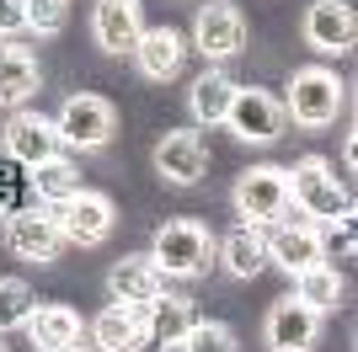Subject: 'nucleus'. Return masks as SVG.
Returning <instances> with one entry per match:
<instances>
[{
	"instance_id": "nucleus-32",
	"label": "nucleus",
	"mask_w": 358,
	"mask_h": 352,
	"mask_svg": "<svg viewBox=\"0 0 358 352\" xmlns=\"http://www.w3.org/2000/svg\"><path fill=\"white\" fill-rule=\"evenodd\" d=\"M0 352H11V347H6V342H0Z\"/></svg>"
},
{
	"instance_id": "nucleus-27",
	"label": "nucleus",
	"mask_w": 358,
	"mask_h": 352,
	"mask_svg": "<svg viewBox=\"0 0 358 352\" xmlns=\"http://www.w3.org/2000/svg\"><path fill=\"white\" fill-rule=\"evenodd\" d=\"M182 352H236V331L224 321H193V331L182 337Z\"/></svg>"
},
{
	"instance_id": "nucleus-6",
	"label": "nucleus",
	"mask_w": 358,
	"mask_h": 352,
	"mask_svg": "<svg viewBox=\"0 0 358 352\" xmlns=\"http://www.w3.org/2000/svg\"><path fill=\"white\" fill-rule=\"evenodd\" d=\"M54 224H59V235L70 246H102L107 235H113V224H118V208H113L107 192L80 187L75 198H64V203L54 208Z\"/></svg>"
},
{
	"instance_id": "nucleus-4",
	"label": "nucleus",
	"mask_w": 358,
	"mask_h": 352,
	"mask_svg": "<svg viewBox=\"0 0 358 352\" xmlns=\"http://www.w3.org/2000/svg\"><path fill=\"white\" fill-rule=\"evenodd\" d=\"M241 224H273L289 214V171L284 166H252L241 171L236 192H230Z\"/></svg>"
},
{
	"instance_id": "nucleus-26",
	"label": "nucleus",
	"mask_w": 358,
	"mask_h": 352,
	"mask_svg": "<svg viewBox=\"0 0 358 352\" xmlns=\"http://www.w3.org/2000/svg\"><path fill=\"white\" fill-rule=\"evenodd\" d=\"M32 309L38 299H32L27 278H0V331H27Z\"/></svg>"
},
{
	"instance_id": "nucleus-16",
	"label": "nucleus",
	"mask_w": 358,
	"mask_h": 352,
	"mask_svg": "<svg viewBox=\"0 0 358 352\" xmlns=\"http://www.w3.org/2000/svg\"><path fill=\"white\" fill-rule=\"evenodd\" d=\"M268 262H278L294 278V272H305V267L327 262L321 256V224H273L268 230Z\"/></svg>"
},
{
	"instance_id": "nucleus-28",
	"label": "nucleus",
	"mask_w": 358,
	"mask_h": 352,
	"mask_svg": "<svg viewBox=\"0 0 358 352\" xmlns=\"http://www.w3.org/2000/svg\"><path fill=\"white\" fill-rule=\"evenodd\" d=\"M64 22H70L64 0H27V27L32 32H64Z\"/></svg>"
},
{
	"instance_id": "nucleus-20",
	"label": "nucleus",
	"mask_w": 358,
	"mask_h": 352,
	"mask_svg": "<svg viewBox=\"0 0 358 352\" xmlns=\"http://www.w3.org/2000/svg\"><path fill=\"white\" fill-rule=\"evenodd\" d=\"M91 342L96 352H145V321L134 305H107L91 321Z\"/></svg>"
},
{
	"instance_id": "nucleus-17",
	"label": "nucleus",
	"mask_w": 358,
	"mask_h": 352,
	"mask_svg": "<svg viewBox=\"0 0 358 352\" xmlns=\"http://www.w3.org/2000/svg\"><path fill=\"white\" fill-rule=\"evenodd\" d=\"M91 32H96V43H102L107 54H134L139 32H145L139 0H96V22H91Z\"/></svg>"
},
{
	"instance_id": "nucleus-23",
	"label": "nucleus",
	"mask_w": 358,
	"mask_h": 352,
	"mask_svg": "<svg viewBox=\"0 0 358 352\" xmlns=\"http://www.w3.org/2000/svg\"><path fill=\"white\" fill-rule=\"evenodd\" d=\"M294 299L310 305L315 315H327V309H337L348 299V278L337 272V267L315 262V267H305V272H294Z\"/></svg>"
},
{
	"instance_id": "nucleus-22",
	"label": "nucleus",
	"mask_w": 358,
	"mask_h": 352,
	"mask_svg": "<svg viewBox=\"0 0 358 352\" xmlns=\"http://www.w3.org/2000/svg\"><path fill=\"white\" fill-rule=\"evenodd\" d=\"M38 86H43V75H38V59H32V48H22V43H0V107H22Z\"/></svg>"
},
{
	"instance_id": "nucleus-1",
	"label": "nucleus",
	"mask_w": 358,
	"mask_h": 352,
	"mask_svg": "<svg viewBox=\"0 0 358 352\" xmlns=\"http://www.w3.org/2000/svg\"><path fill=\"white\" fill-rule=\"evenodd\" d=\"M289 203L305 214V219L321 224H348L353 219V192L337 171H331L321 155H305V161L289 171Z\"/></svg>"
},
{
	"instance_id": "nucleus-12",
	"label": "nucleus",
	"mask_w": 358,
	"mask_h": 352,
	"mask_svg": "<svg viewBox=\"0 0 358 352\" xmlns=\"http://www.w3.org/2000/svg\"><path fill=\"white\" fill-rule=\"evenodd\" d=\"M315 337H321V315H315L310 305H299L294 293L278 299V305L268 309V321H262V342H268L273 352H310Z\"/></svg>"
},
{
	"instance_id": "nucleus-14",
	"label": "nucleus",
	"mask_w": 358,
	"mask_h": 352,
	"mask_svg": "<svg viewBox=\"0 0 358 352\" xmlns=\"http://www.w3.org/2000/svg\"><path fill=\"white\" fill-rule=\"evenodd\" d=\"M107 293H113V305H134L145 309L150 299H161L166 293V272L145 256H123V262H113V272H107Z\"/></svg>"
},
{
	"instance_id": "nucleus-24",
	"label": "nucleus",
	"mask_w": 358,
	"mask_h": 352,
	"mask_svg": "<svg viewBox=\"0 0 358 352\" xmlns=\"http://www.w3.org/2000/svg\"><path fill=\"white\" fill-rule=\"evenodd\" d=\"M230 102H236V80H230L224 70H203V75L193 80V91H187V107H193V117L203 123V129L224 123Z\"/></svg>"
},
{
	"instance_id": "nucleus-15",
	"label": "nucleus",
	"mask_w": 358,
	"mask_h": 352,
	"mask_svg": "<svg viewBox=\"0 0 358 352\" xmlns=\"http://www.w3.org/2000/svg\"><path fill=\"white\" fill-rule=\"evenodd\" d=\"M139 321H145V347H182V337L193 331L198 309L193 299H182V293H161V299H150L145 309H139Z\"/></svg>"
},
{
	"instance_id": "nucleus-2",
	"label": "nucleus",
	"mask_w": 358,
	"mask_h": 352,
	"mask_svg": "<svg viewBox=\"0 0 358 352\" xmlns=\"http://www.w3.org/2000/svg\"><path fill=\"white\" fill-rule=\"evenodd\" d=\"M284 91H289V96L278 107H284V117H294L299 129H327V123H337V112L348 107V86L327 70V64H305V70H294Z\"/></svg>"
},
{
	"instance_id": "nucleus-30",
	"label": "nucleus",
	"mask_w": 358,
	"mask_h": 352,
	"mask_svg": "<svg viewBox=\"0 0 358 352\" xmlns=\"http://www.w3.org/2000/svg\"><path fill=\"white\" fill-rule=\"evenodd\" d=\"M321 256H353V224H327L321 230Z\"/></svg>"
},
{
	"instance_id": "nucleus-9",
	"label": "nucleus",
	"mask_w": 358,
	"mask_h": 352,
	"mask_svg": "<svg viewBox=\"0 0 358 352\" xmlns=\"http://www.w3.org/2000/svg\"><path fill=\"white\" fill-rule=\"evenodd\" d=\"M54 155H64V139H59V129H54V117L16 107L11 123H6V161H16V166L32 171V166L54 161Z\"/></svg>"
},
{
	"instance_id": "nucleus-31",
	"label": "nucleus",
	"mask_w": 358,
	"mask_h": 352,
	"mask_svg": "<svg viewBox=\"0 0 358 352\" xmlns=\"http://www.w3.org/2000/svg\"><path fill=\"white\" fill-rule=\"evenodd\" d=\"M27 27V0H0V38H16Z\"/></svg>"
},
{
	"instance_id": "nucleus-25",
	"label": "nucleus",
	"mask_w": 358,
	"mask_h": 352,
	"mask_svg": "<svg viewBox=\"0 0 358 352\" xmlns=\"http://www.w3.org/2000/svg\"><path fill=\"white\" fill-rule=\"evenodd\" d=\"M27 192H32V198H38L43 208H59L64 198H75V192H80V171H75V161L54 155V161L32 166V176H27Z\"/></svg>"
},
{
	"instance_id": "nucleus-33",
	"label": "nucleus",
	"mask_w": 358,
	"mask_h": 352,
	"mask_svg": "<svg viewBox=\"0 0 358 352\" xmlns=\"http://www.w3.org/2000/svg\"><path fill=\"white\" fill-rule=\"evenodd\" d=\"M75 352H80V347H75Z\"/></svg>"
},
{
	"instance_id": "nucleus-11",
	"label": "nucleus",
	"mask_w": 358,
	"mask_h": 352,
	"mask_svg": "<svg viewBox=\"0 0 358 352\" xmlns=\"http://www.w3.org/2000/svg\"><path fill=\"white\" fill-rule=\"evenodd\" d=\"M193 43H198L203 59H230V54L246 48V16L236 11V0H209V6H198Z\"/></svg>"
},
{
	"instance_id": "nucleus-18",
	"label": "nucleus",
	"mask_w": 358,
	"mask_h": 352,
	"mask_svg": "<svg viewBox=\"0 0 358 352\" xmlns=\"http://www.w3.org/2000/svg\"><path fill=\"white\" fill-rule=\"evenodd\" d=\"M182 59H187V43H182L177 27H145L134 43V64L145 80H171L182 70Z\"/></svg>"
},
{
	"instance_id": "nucleus-13",
	"label": "nucleus",
	"mask_w": 358,
	"mask_h": 352,
	"mask_svg": "<svg viewBox=\"0 0 358 352\" xmlns=\"http://www.w3.org/2000/svg\"><path fill=\"white\" fill-rule=\"evenodd\" d=\"M353 38H358V16H353L348 0H315L310 11H305V43L315 54L337 59V54L353 48Z\"/></svg>"
},
{
	"instance_id": "nucleus-5",
	"label": "nucleus",
	"mask_w": 358,
	"mask_h": 352,
	"mask_svg": "<svg viewBox=\"0 0 358 352\" xmlns=\"http://www.w3.org/2000/svg\"><path fill=\"white\" fill-rule=\"evenodd\" d=\"M54 129H59V139L70 149H102L107 139H113V129H118V112H113V102L96 96V91H75V96H64Z\"/></svg>"
},
{
	"instance_id": "nucleus-3",
	"label": "nucleus",
	"mask_w": 358,
	"mask_h": 352,
	"mask_svg": "<svg viewBox=\"0 0 358 352\" xmlns=\"http://www.w3.org/2000/svg\"><path fill=\"white\" fill-rule=\"evenodd\" d=\"M150 262L161 267L166 278H203L209 262H214V235L198 219H166L161 230H155Z\"/></svg>"
},
{
	"instance_id": "nucleus-21",
	"label": "nucleus",
	"mask_w": 358,
	"mask_h": 352,
	"mask_svg": "<svg viewBox=\"0 0 358 352\" xmlns=\"http://www.w3.org/2000/svg\"><path fill=\"white\" fill-rule=\"evenodd\" d=\"M27 337L38 352H75L80 347V315L70 305H38L27 321Z\"/></svg>"
},
{
	"instance_id": "nucleus-7",
	"label": "nucleus",
	"mask_w": 358,
	"mask_h": 352,
	"mask_svg": "<svg viewBox=\"0 0 358 352\" xmlns=\"http://www.w3.org/2000/svg\"><path fill=\"white\" fill-rule=\"evenodd\" d=\"M224 123H230V133H236L241 145H273L284 133V107L262 86H236V102H230Z\"/></svg>"
},
{
	"instance_id": "nucleus-10",
	"label": "nucleus",
	"mask_w": 358,
	"mask_h": 352,
	"mask_svg": "<svg viewBox=\"0 0 358 352\" xmlns=\"http://www.w3.org/2000/svg\"><path fill=\"white\" fill-rule=\"evenodd\" d=\"M155 171H161V182H171V187H198V182L209 176V145H203V133L171 129L161 145H155Z\"/></svg>"
},
{
	"instance_id": "nucleus-19",
	"label": "nucleus",
	"mask_w": 358,
	"mask_h": 352,
	"mask_svg": "<svg viewBox=\"0 0 358 352\" xmlns=\"http://www.w3.org/2000/svg\"><path fill=\"white\" fill-rule=\"evenodd\" d=\"M214 251H220V262H224L230 278H257V272L268 267V230H262V224H236Z\"/></svg>"
},
{
	"instance_id": "nucleus-29",
	"label": "nucleus",
	"mask_w": 358,
	"mask_h": 352,
	"mask_svg": "<svg viewBox=\"0 0 358 352\" xmlns=\"http://www.w3.org/2000/svg\"><path fill=\"white\" fill-rule=\"evenodd\" d=\"M11 166H16V161H11ZM11 166L0 161V219H11L16 208L27 203V198H22V192H27V176H16Z\"/></svg>"
},
{
	"instance_id": "nucleus-8",
	"label": "nucleus",
	"mask_w": 358,
	"mask_h": 352,
	"mask_svg": "<svg viewBox=\"0 0 358 352\" xmlns=\"http://www.w3.org/2000/svg\"><path fill=\"white\" fill-rule=\"evenodd\" d=\"M6 246H11L22 262H54V256H59V246H64L59 224H54V208L22 203L11 219H6Z\"/></svg>"
}]
</instances>
